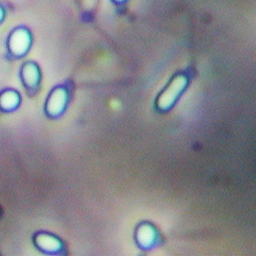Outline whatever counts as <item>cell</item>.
<instances>
[{
    "mask_svg": "<svg viewBox=\"0 0 256 256\" xmlns=\"http://www.w3.org/2000/svg\"><path fill=\"white\" fill-rule=\"evenodd\" d=\"M74 85L70 81L54 88L50 92L45 104V110L50 118H57L63 115L71 102Z\"/></svg>",
    "mask_w": 256,
    "mask_h": 256,
    "instance_id": "1",
    "label": "cell"
},
{
    "mask_svg": "<svg viewBox=\"0 0 256 256\" xmlns=\"http://www.w3.org/2000/svg\"><path fill=\"white\" fill-rule=\"evenodd\" d=\"M186 84V80L184 77H177L160 97L158 101L160 108L166 109L171 106L184 88Z\"/></svg>",
    "mask_w": 256,
    "mask_h": 256,
    "instance_id": "2",
    "label": "cell"
},
{
    "mask_svg": "<svg viewBox=\"0 0 256 256\" xmlns=\"http://www.w3.org/2000/svg\"><path fill=\"white\" fill-rule=\"evenodd\" d=\"M22 76L23 81L27 88H31L32 92H36L41 81V75L38 66L34 64L26 66L23 70Z\"/></svg>",
    "mask_w": 256,
    "mask_h": 256,
    "instance_id": "3",
    "label": "cell"
},
{
    "mask_svg": "<svg viewBox=\"0 0 256 256\" xmlns=\"http://www.w3.org/2000/svg\"><path fill=\"white\" fill-rule=\"evenodd\" d=\"M19 98L15 92H8L4 93L0 98V105L4 109L11 110L18 105Z\"/></svg>",
    "mask_w": 256,
    "mask_h": 256,
    "instance_id": "4",
    "label": "cell"
},
{
    "mask_svg": "<svg viewBox=\"0 0 256 256\" xmlns=\"http://www.w3.org/2000/svg\"><path fill=\"white\" fill-rule=\"evenodd\" d=\"M114 1L115 2H118H118H124V1H125V0H114Z\"/></svg>",
    "mask_w": 256,
    "mask_h": 256,
    "instance_id": "5",
    "label": "cell"
}]
</instances>
